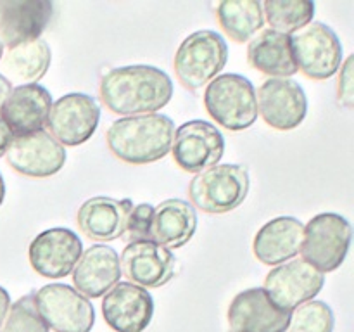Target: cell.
I'll use <instances>...</instances> for the list:
<instances>
[{
  "mask_svg": "<svg viewBox=\"0 0 354 332\" xmlns=\"http://www.w3.org/2000/svg\"><path fill=\"white\" fill-rule=\"evenodd\" d=\"M173 90L168 73L147 64L109 69L99 85L104 106L123 118L161 111L171 100Z\"/></svg>",
  "mask_w": 354,
  "mask_h": 332,
  "instance_id": "obj_1",
  "label": "cell"
},
{
  "mask_svg": "<svg viewBox=\"0 0 354 332\" xmlns=\"http://www.w3.org/2000/svg\"><path fill=\"white\" fill-rule=\"evenodd\" d=\"M175 137V123L165 114H142L120 118L107 128L109 151L127 165L142 166L169 154Z\"/></svg>",
  "mask_w": 354,
  "mask_h": 332,
  "instance_id": "obj_2",
  "label": "cell"
},
{
  "mask_svg": "<svg viewBox=\"0 0 354 332\" xmlns=\"http://www.w3.org/2000/svg\"><path fill=\"white\" fill-rule=\"evenodd\" d=\"M207 114L230 131L248 130L258 120V100L251 80L237 73H225L211 80L204 92Z\"/></svg>",
  "mask_w": 354,
  "mask_h": 332,
  "instance_id": "obj_3",
  "label": "cell"
},
{
  "mask_svg": "<svg viewBox=\"0 0 354 332\" xmlns=\"http://www.w3.org/2000/svg\"><path fill=\"white\" fill-rule=\"evenodd\" d=\"M251 189V176L244 165H214L197 173L189 183L192 206L204 213L223 214L241 206Z\"/></svg>",
  "mask_w": 354,
  "mask_h": 332,
  "instance_id": "obj_4",
  "label": "cell"
},
{
  "mask_svg": "<svg viewBox=\"0 0 354 332\" xmlns=\"http://www.w3.org/2000/svg\"><path fill=\"white\" fill-rule=\"evenodd\" d=\"M228 47L218 31L199 30L180 44L175 54L176 78L185 89L199 90L214 80L225 68Z\"/></svg>",
  "mask_w": 354,
  "mask_h": 332,
  "instance_id": "obj_5",
  "label": "cell"
},
{
  "mask_svg": "<svg viewBox=\"0 0 354 332\" xmlns=\"http://www.w3.org/2000/svg\"><path fill=\"white\" fill-rule=\"evenodd\" d=\"M353 228L348 218L337 213H320L304 225L303 259L320 270L334 272L344 263L351 246Z\"/></svg>",
  "mask_w": 354,
  "mask_h": 332,
  "instance_id": "obj_6",
  "label": "cell"
},
{
  "mask_svg": "<svg viewBox=\"0 0 354 332\" xmlns=\"http://www.w3.org/2000/svg\"><path fill=\"white\" fill-rule=\"evenodd\" d=\"M297 71L311 80H328L342 64V44L328 24L315 21L290 35Z\"/></svg>",
  "mask_w": 354,
  "mask_h": 332,
  "instance_id": "obj_7",
  "label": "cell"
},
{
  "mask_svg": "<svg viewBox=\"0 0 354 332\" xmlns=\"http://www.w3.org/2000/svg\"><path fill=\"white\" fill-rule=\"evenodd\" d=\"M35 299L47 327L55 332H90L95 324L92 301L68 284H47Z\"/></svg>",
  "mask_w": 354,
  "mask_h": 332,
  "instance_id": "obj_8",
  "label": "cell"
},
{
  "mask_svg": "<svg viewBox=\"0 0 354 332\" xmlns=\"http://www.w3.org/2000/svg\"><path fill=\"white\" fill-rule=\"evenodd\" d=\"M325 275L303 258L277 265L265 279L266 294L282 310L292 313L297 306L315 299L324 289Z\"/></svg>",
  "mask_w": 354,
  "mask_h": 332,
  "instance_id": "obj_9",
  "label": "cell"
},
{
  "mask_svg": "<svg viewBox=\"0 0 354 332\" xmlns=\"http://www.w3.org/2000/svg\"><path fill=\"white\" fill-rule=\"evenodd\" d=\"M169 152L183 172L197 175L221 161L225 137L209 121H187L175 130Z\"/></svg>",
  "mask_w": 354,
  "mask_h": 332,
  "instance_id": "obj_10",
  "label": "cell"
},
{
  "mask_svg": "<svg viewBox=\"0 0 354 332\" xmlns=\"http://www.w3.org/2000/svg\"><path fill=\"white\" fill-rule=\"evenodd\" d=\"M100 120V107L93 97L86 93H66L52 102L48 113V133L64 147L85 144L95 133Z\"/></svg>",
  "mask_w": 354,
  "mask_h": 332,
  "instance_id": "obj_11",
  "label": "cell"
},
{
  "mask_svg": "<svg viewBox=\"0 0 354 332\" xmlns=\"http://www.w3.org/2000/svg\"><path fill=\"white\" fill-rule=\"evenodd\" d=\"M14 172L30 178H48L66 165V149L48 131L38 130L12 138L6 152Z\"/></svg>",
  "mask_w": 354,
  "mask_h": 332,
  "instance_id": "obj_12",
  "label": "cell"
},
{
  "mask_svg": "<svg viewBox=\"0 0 354 332\" xmlns=\"http://www.w3.org/2000/svg\"><path fill=\"white\" fill-rule=\"evenodd\" d=\"M83 255V242L69 228L44 230L31 241L28 249L30 265L45 279H62L73 273Z\"/></svg>",
  "mask_w": 354,
  "mask_h": 332,
  "instance_id": "obj_13",
  "label": "cell"
},
{
  "mask_svg": "<svg viewBox=\"0 0 354 332\" xmlns=\"http://www.w3.org/2000/svg\"><path fill=\"white\" fill-rule=\"evenodd\" d=\"M256 100L265 123L280 131L297 128L308 114L306 93L292 78H268L259 86Z\"/></svg>",
  "mask_w": 354,
  "mask_h": 332,
  "instance_id": "obj_14",
  "label": "cell"
},
{
  "mask_svg": "<svg viewBox=\"0 0 354 332\" xmlns=\"http://www.w3.org/2000/svg\"><path fill=\"white\" fill-rule=\"evenodd\" d=\"M121 273L144 289L166 286L176 273V258L171 249L154 241L128 242L120 258Z\"/></svg>",
  "mask_w": 354,
  "mask_h": 332,
  "instance_id": "obj_15",
  "label": "cell"
},
{
  "mask_svg": "<svg viewBox=\"0 0 354 332\" xmlns=\"http://www.w3.org/2000/svg\"><path fill=\"white\" fill-rule=\"evenodd\" d=\"M227 317L232 332H287L290 324V311L277 306L263 287L239 293Z\"/></svg>",
  "mask_w": 354,
  "mask_h": 332,
  "instance_id": "obj_16",
  "label": "cell"
},
{
  "mask_svg": "<svg viewBox=\"0 0 354 332\" xmlns=\"http://www.w3.org/2000/svg\"><path fill=\"white\" fill-rule=\"evenodd\" d=\"M102 315L114 332H144L152 322L154 299L144 287L118 282L104 294Z\"/></svg>",
  "mask_w": 354,
  "mask_h": 332,
  "instance_id": "obj_17",
  "label": "cell"
},
{
  "mask_svg": "<svg viewBox=\"0 0 354 332\" xmlns=\"http://www.w3.org/2000/svg\"><path fill=\"white\" fill-rule=\"evenodd\" d=\"M52 107V95L45 86L19 85L12 89L0 107V118L14 137L44 130Z\"/></svg>",
  "mask_w": 354,
  "mask_h": 332,
  "instance_id": "obj_18",
  "label": "cell"
},
{
  "mask_svg": "<svg viewBox=\"0 0 354 332\" xmlns=\"http://www.w3.org/2000/svg\"><path fill=\"white\" fill-rule=\"evenodd\" d=\"M120 255L106 244H93L85 249L73 270L75 289L85 297H102L121 279Z\"/></svg>",
  "mask_w": 354,
  "mask_h": 332,
  "instance_id": "obj_19",
  "label": "cell"
},
{
  "mask_svg": "<svg viewBox=\"0 0 354 332\" xmlns=\"http://www.w3.org/2000/svg\"><path fill=\"white\" fill-rule=\"evenodd\" d=\"M54 7L48 0H12L0 6V38L3 45L19 44L40 38L50 21Z\"/></svg>",
  "mask_w": 354,
  "mask_h": 332,
  "instance_id": "obj_20",
  "label": "cell"
},
{
  "mask_svg": "<svg viewBox=\"0 0 354 332\" xmlns=\"http://www.w3.org/2000/svg\"><path fill=\"white\" fill-rule=\"evenodd\" d=\"M303 235L304 225L297 218H273L258 230L252 241V251L263 265H282L299 255Z\"/></svg>",
  "mask_w": 354,
  "mask_h": 332,
  "instance_id": "obj_21",
  "label": "cell"
},
{
  "mask_svg": "<svg viewBox=\"0 0 354 332\" xmlns=\"http://www.w3.org/2000/svg\"><path fill=\"white\" fill-rule=\"evenodd\" d=\"M133 203L130 199L118 201L113 197L97 196L85 201L76 213L78 228L92 241L111 242L121 239L127 227V216Z\"/></svg>",
  "mask_w": 354,
  "mask_h": 332,
  "instance_id": "obj_22",
  "label": "cell"
},
{
  "mask_svg": "<svg viewBox=\"0 0 354 332\" xmlns=\"http://www.w3.org/2000/svg\"><path fill=\"white\" fill-rule=\"evenodd\" d=\"M248 61L270 78H290L297 73L289 35L266 28L248 45Z\"/></svg>",
  "mask_w": 354,
  "mask_h": 332,
  "instance_id": "obj_23",
  "label": "cell"
},
{
  "mask_svg": "<svg viewBox=\"0 0 354 332\" xmlns=\"http://www.w3.org/2000/svg\"><path fill=\"white\" fill-rule=\"evenodd\" d=\"M197 230L196 208L183 199H166L154 208L152 241L168 249H178Z\"/></svg>",
  "mask_w": 354,
  "mask_h": 332,
  "instance_id": "obj_24",
  "label": "cell"
},
{
  "mask_svg": "<svg viewBox=\"0 0 354 332\" xmlns=\"http://www.w3.org/2000/svg\"><path fill=\"white\" fill-rule=\"evenodd\" d=\"M52 50L41 38L10 47L2 57V64L9 75V82L33 85L45 76L50 68Z\"/></svg>",
  "mask_w": 354,
  "mask_h": 332,
  "instance_id": "obj_25",
  "label": "cell"
},
{
  "mask_svg": "<svg viewBox=\"0 0 354 332\" xmlns=\"http://www.w3.org/2000/svg\"><path fill=\"white\" fill-rule=\"evenodd\" d=\"M218 23L237 44L252 40L265 26L263 6L258 0H223L216 7Z\"/></svg>",
  "mask_w": 354,
  "mask_h": 332,
  "instance_id": "obj_26",
  "label": "cell"
},
{
  "mask_svg": "<svg viewBox=\"0 0 354 332\" xmlns=\"http://www.w3.org/2000/svg\"><path fill=\"white\" fill-rule=\"evenodd\" d=\"M261 6L265 21H268L272 30L289 37L313 23L317 9L311 0H268Z\"/></svg>",
  "mask_w": 354,
  "mask_h": 332,
  "instance_id": "obj_27",
  "label": "cell"
},
{
  "mask_svg": "<svg viewBox=\"0 0 354 332\" xmlns=\"http://www.w3.org/2000/svg\"><path fill=\"white\" fill-rule=\"evenodd\" d=\"M334 311L325 301L311 299L290 313L287 332H334Z\"/></svg>",
  "mask_w": 354,
  "mask_h": 332,
  "instance_id": "obj_28",
  "label": "cell"
},
{
  "mask_svg": "<svg viewBox=\"0 0 354 332\" xmlns=\"http://www.w3.org/2000/svg\"><path fill=\"white\" fill-rule=\"evenodd\" d=\"M2 332H48L47 324L38 311L35 294H26L10 304Z\"/></svg>",
  "mask_w": 354,
  "mask_h": 332,
  "instance_id": "obj_29",
  "label": "cell"
},
{
  "mask_svg": "<svg viewBox=\"0 0 354 332\" xmlns=\"http://www.w3.org/2000/svg\"><path fill=\"white\" fill-rule=\"evenodd\" d=\"M152 221H154V206L149 203L137 204L127 216L124 235L128 241H152Z\"/></svg>",
  "mask_w": 354,
  "mask_h": 332,
  "instance_id": "obj_30",
  "label": "cell"
},
{
  "mask_svg": "<svg viewBox=\"0 0 354 332\" xmlns=\"http://www.w3.org/2000/svg\"><path fill=\"white\" fill-rule=\"evenodd\" d=\"M353 61L354 57L349 55L341 64V75L337 82V99L339 104L348 109H353L354 106V80H353Z\"/></svg>",
  "mask_w": 354,
  "mask_h": 332,
  "instance_id": "obj_31",
  "label": "cell"
},
{
  "mask_svg": "<svg viewBox=\"0 0 354 332\" xmlns=\"http://www.w3.org/2000/svg\"><path fill=\"white\" fill-rule=\"evenodd\" d=\"M12 138H14L12 131L9 130V127H7V124L2 121V118H0V158H2V156H6L7 149H9Z\"/></svg>",
  "mask_w": 354,
  "mask_h": 332,
  "instance_id": "obj_32",
  "label": "cell"
},
{
  "mask_svg": "<svg viewBox=\"0 0 354 332\" xmlns=\"http://www.w3.org/2000/svg\"><path fill=\"white\" fill-rule=\"evenodd\" d=\"M10 296L2 286H0V329H2L3 322H6L7 313H9V308H10Z\"/></svg>",
  "mask_w": 354,
  "mask_h": 332,
  "instance_id": "obj_33",
  "label": "cell"
},
{
  "mask_svg": "<svg viewBox=\"0 0 354 332\" xmlns=\"http://www.w3.org/2000/svg\"><path fill=\"white\" fill-rule=\"evenodd\" d=\"M10 92H12V83L7 80V76H3L2 73H0V107L6 102V99L9 97Z\"/></svg>",
  "mask_w": 354,
  "mask_h": 332,
  "instance_id": "obj_34",
  "label": "cell"
},
{
  "mask_svg": "<svg viewBox=\"0 0 354 332\" xmlns=\"http://www.w3.org/2000/svg\"><path fill=\"white\" fill-rule=\"evenodd\" d=\"M3 199H6V182H3V176L0 173V206H2Z\"/></svg>",
  "mask_w": 354,
  "mask_h": 332,
  "instance_id": "obj_35",
  "label": "cell"
},
{
  "mask_svg": "<svg viewBox=\"0 0 354 332\" xmlns=\"http://www.w3.org/2000/svg\"><path fill=\"white\" fill-rule=\"evenodd\" d=\"M3 47H6V45H3L2 38H0V61H2V57H3Z\"/></svg>",
  "mask_w": 354,
  "mask_h": 332,
  "instance_id": "obj_36",
  "label": "cell"
}]
</instances>
